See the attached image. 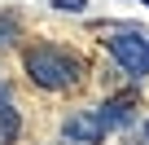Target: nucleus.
Segmentation results:
<instances>
[{"mask_svg": "<svg viewBox=\"0 0 149 145\" xmlns=\"http://www.w3.org/2000/svg\"><path fill=\"white\" fill-rule=\"evenodd\" d=\"M61 136L74 141V145H101L105 141V123L97 119V110H79L61 123Z\"/></svg>", "mask_w": 149, "mask_h": 145, "instance_id": "7ed1b4c3", "label": "nucleus"}, {"mask_svg": "<svg viewBox=\"0 0 149 145\" xmlns=\"http://www.w3.org/2000/svg\"><path fill=\"white\" fill-rule=\"evenodd\" d=\"M145 136H149V123H145Z\"/></svg>", "mask_w": 149, "mask_h": 145, "instance_id": "1a4fd4ad", "label": "nucleus"}, {"mask_svg": "<svg viewBox=\"0 0 149 145\" xmlns=\"http://www.w3.org/2000/svg\"><path fill=\"white\" fill-rule=\"evenodd\" d=\"M22 66H26V79L35 88H44V92H61V88H74V84H79V57H70V53H61L53 44L26 48Z\"/></svg>", "mask_w": 149, "mask_h": 145, "instance_id": "f257e3e1", "label": "nucleus"}, {"mask_svg": "<svg viewBox=\"0 0 149 145\" xmlns=\"http://www.w3.org/2000/svg\"><path fill=\"white\" fill-rule=\"evenodd\" d=\"M0 106H9V88L5 84H0Z\"/></svg>", "mask_w": 149, "mask_h": 145, "instance_id": "6e6552de", "label": "nucleus"}, {"mask_svg": "<svg viewBox=\"0 0 149 145\" xmlns=\"http://www.w3.org/2000/svg\"><path fill=\"white\" fill-rule=\"evenodd\" d=\"M97 119L105 123V132H114V127H132V101H127V97H110L105 106H97Z\"/></svg>", "mask_w": 149, "mask_h": 145, "instance_id": "20e7f679", "label": "nucleus"}, {"mask_svg": "<svg viewBox=\"0 0 149 145\" xmlns=\"http://www.w3.org/2000/svg\"><path fill=\"white\" fill-rule=\"evenodd\" d=\"M18 35H22L18 18H13V13H0V48H9V44H13Z\"/></svg>", "mask_w": 149, "mask_h": 145, "instance_id": "423d86ee", "label": "nucleus"}, {"mask_svg": "<svg viewBox=\"0 0 149 145\" xmlns=\"http://www.w3.org/2000/svg\"><path fill=\"white\" fill-rule=\"evenodd\" d=\"M110 57L118 62V70L127 79H145L149 75V35L145 31H114L105 40Z\"/></svg>", "mask_w": 149, "mask_h": 145, "instance_id": "f03ea898", "label": "nucleus"}, {"mask_svg": "<svg viewBox=\"0 0 149 145\" xmlns=\"http://www.w3.org/2000/svg\"><path fill=\"white\" fill-rule=\"evenodd\" d=\"M84 5L88 0H53V9H61V13H84Z\"/></svg>", "mask_w": 149, "mask_h": 145, "instance_id": "0eeeda50", "label": "nucleus"}, {"mask_svg": "<svg viewBox=\"0 0 149 145\" xmlns=\"http://www.w3.org/2000/svg\"><path fill=\"white\" fill-rule=\"evenodd\" d=\"M18 127H22L18 110H13V106H0V145H9V141L18 136Z\"/></svg>", "mask_w": 149, "mask_h": 145, "instance_id": "39448f33", "label": "nucleus"}]
</instances>
